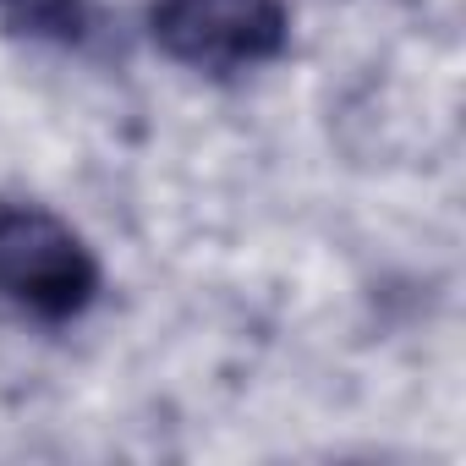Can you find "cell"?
<instances>
[{
  "mask_svg": "<svg viewBox=\"0 0 466 466\" xmlns=\"http://www.w3.org/2000/svg\"><path fill=\"white\" fill-rule=\"evenodd\" d=\"M0 297L39 324H66L99 297V258L45 203H0Z\"/></svg>",
  "mask_w": 466,
  "mask_h": 466,
  "instance_id": "1",
  "label": "cell"
},
{
  "mask_svg": "<svg viewBox=\"0 0 466 466\" xmlns=\"http://www.w3.org/2000/svg\"><path fill=\"white\" fill-rule=\"evenodd\" d=\"M148 39L165 61L203 77H242L286 56V0H154Z\"/></svg>",
  "mask_w": 466,
  "mask_h": 466,
  "instance_id": "2",
  "label": "cell"
},
{
  "mask_svg": "<svg viewBox=\"0 0 466 466\" xmlns=\"http://www.w3.org/2000/svg\"><path fill=\"white\" fill-rule=\"evenodd\" d=\"M0 23L23 39L77 45L88 34V0H0Z\"/></svg>",
  "mask_w": 466,
  "mask_h": 466,
  "instance_id": "3",
  "label": "cell"
}]
</instances>
